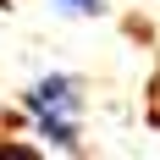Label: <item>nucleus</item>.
I'll use <instances>...</instances> for the list:
<instances>
[{
	"label": "nucleus",
	"instance_id": "obj_2",
	"mask_svg": "<svg viewBox=\"0 0 160 160\" xmlns=\"http://www.w3.org/2000/svg\"><path fill=\"white\" fill-rule=\"evenodd\" d=\"M55 17H99L105 11V0H50Z\"/></svg>",
	"mask_w": 160,
	"mask_h": 160
},
{
	"label": "nucleus",
	"instance_id": "obj_1",
	"mask_svg": "<svg viewBox=\"0 0 160 160\" xmlns=\"http://www.w3.org/2000/svg\"><path fill=\"white\" fill-rule=\"evenodd\" d=\"M83 78L72 72H44L22 88V116L28 127L44 138V149L61 155H83Z\"/></svg>",
	"mask_w": 160,
	"mask_h": 160
}]
</instances>
